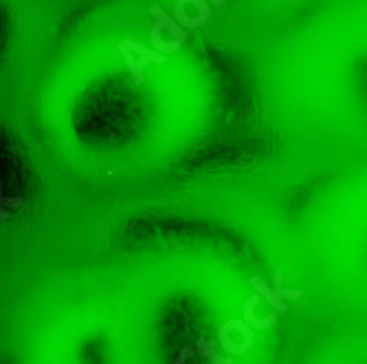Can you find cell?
Listing matches in <instances>:
<instances>
[{
	"label": "cell",
	"mask_w": 367,
	"mask_h": 364,
	"mask_svg": "<svg viewBox=\"0 0 367 364\" xmlns=\"http://www.w3.org/2000/svg\"><path fill=\"white\" fill-rule=\"evenodd\" d=\"M258 303H262V299L258 297V294H253V297H249L247 299V303H244V323L253 329V331H262V329H271L275 323H277V312H271L268 316H260V314H256V305Z\"/></svg>",
	"instance_id": "cell-2"
},
{
	"label": "cell",
	"mask_w": 367,
	"mask_h": 364,
	"mask_svg": "<svg viewBox=\"0 0 367 364\" xmlns=\"http://www.w3.org/2000/svg\"><path fill=\"white\" fill-rule=\"evenodd\" d=\"M22 204H24V198H13V195H5L3 180H0V206L7 208V211H13V208H20Z\"/></svg>",
	"instance_id": "cell-11"
},
{
	"label": "cell",
	"mask_w": 367,
	"mask_h": 364,
	"mask_svg": "<svg viewBox=\"0 0 367 364\" xmlns=\"http://www.w3.org/2000/svg\"><path fill=\"white\" fill-rule=\"evenodd\" d=\"M7 220H9V211H7V208L0 206V222H7Z\"/></svg>",
	"instance_id": "cell-14"
},
{
	"label": "cell",
	"mask_w": 367,
	"mask_h": 364,
	"mask_svg": "<svg viewBox=\"0 0 367 364\" xmlns=\"http://www.w3.org/2000/svg\"><path fill=\"white\" fill-rule=\"evenodd\" d=\"M185 3L182 0H176V5H174V16H176V20L180 22V26L182 29H196V26H203L205 22L201 20V18H196V16H189V13H185Z\"/></svg>",
	"instance_id": "cell-10"
},
{
	"label": "cell",
	"mask_w": 367,
	"mask_h": 364,
	"mask_svg": "<svg viewBox=\"0 0 367 364\" xmlns=\"http://www.w3.org/2000/svg\"><path fill=\"white\" fill-rule=\"evenodd\" d=\"M218 347V340L214 338H207V336H198L196 338V349H198V354L203 358H207L211 364H233V358H224L216 351Z\"/></svg>",
	"instance_id": "cell-4"
},
{
	"label": "cell",
	"mask_w": 367,
	"mask_h": 364,
	"mask_svg": "<svg viewBox=\"0 0 367 364\" xmlns=\"http://www.w3.org/2000/svg\"><path fill=\"white\" fill-rule=\"evenodd\" d=\"M192 354H194V351H192V349H182V351H180L178 356H176L174 364H185V360H189V358H192Z\"/></svg>",
	"instance_id": "cell-13"
},
{
	"label": "cell",
	"mask_w": 367,
	"mask_h": 364,
	"mask_svg": "<svg viewBox=\"0 0 367 364\" xmlns=\"http://www.w3.org/2000/svg\"><path fill=\"white\" fill-rule=\"evenodd\" d=\"M273 292L277 294V297L281 301H299L304 297V292L302 290H286L284 288V276H281V272H275L273 274Z\"/></svg>",
	"instance_id": "cell-8"
},
{
	"label": "cell",
	"mask_w": 367,
	"mask_h": 364,
	"mask_svg": "<svg viewBox=\"0 0 367 364\" xmlns=\"http://www.w3.org/2000/svg\"><path fill=\"white\" fill-rule=\"evenodd\" d=\"M161 24L159 22H154L152 24V29H150V40H152V44H154V49H157L159 53H174V51H178L182 44L178 40H174V42H165L163 38H161Z\"/></svg>",
	"instance_id": "cell-6"
},
{
	"label": "cell",
	"mask_w": 367,
	"mask_h": 364,
	"mask_svg": "<svg viewBox=\"0 0 367 364\" xmlns=\"http://www.w3.org/2000/svg\"><path fill=\"white\" fill-rule=\"evenodd\" d=\"M185 3L194 5L196 9H198V18H203L205 22L209 20V5H207V0H185Z\"/></svg>",
	"instance_id": "cell-12"
},
{
	"label": "cell",
	"mask_w": 367,
	"mask_h": 364,
	"mask_svg": "<svg viewBox=\"0 0 367 364\" xmlns=\"http://www.w3.org/2000/svg\"><path fill=\"white\" fill-rule=\"evenodd\" d=\"M209 3H214L216 7H222V5H224V0H209Z\"/></svg>",
	"instance_id": "cell-15"
},
{
	"label": "cell",
	"mask_w": 367,
	"mask_h": 364,
	"mask_svg": "<svg viewBox=\"0 0 367 364\" xmlns=\"http://www.w3.org/2000/svg\"><path fill=\"white\" fill-rule=\"evenodd\" d=\"M150 16L154 18V20H157L159 24H161V29H165V31H169V33H172L174 35V40H178L180 42V44H182V42H185L187 40V33H185V29H182V26H178L172 18H167V13L159 7V5H152L150 7Z\"/></svg>",
	"instance_id": "cell-5"
},
{
	"label": "cell",
	"mask_w": 367,
	"mask_h": 364,
	"mask_svg": "<svg viewBox=\"0 0 367 364\" xmlns=\"http://www.w3.org/2000/svg\"><path fill=\"white\" fill-rule=\"evenodd\" d=\"M125 47L130 49V53H139V58L141 60H146L148 64H163L165 62V55L163 53H154V51H150V49H146V47H141L139 42H134V40H121Z\"/></svg>",
	"instance_id": "cell-7"
},
{
	"label": "cell",
	"mask_w": 367,
	"mask_h": 364,
	"mask_svg": "<svg viewBox=\"0 0 367 364\" xmlns=\"http://www.w3.org/2000/svg\"><path fill=\"white\" fill-rule=\"evenodd\" d=\"M218 345L231 356H242L253 347V329L244 320H227L218 329Z\"/></svg>",
	"instance_id": "cell-1"
},
{
	"label": "cell",
	"mask_w": 367,
	"mask_h": 364,
	"mask_svg": "<svg viewBox=\"0 0 367 364\" xmlns=\"http://www.w3.org/2000/svg\"><path fill=\"white\" fill-rule=\"evenodd\" d=\"M119 53H121V58H123L125 66H128V71H130V75L134 79V86H141V83H143V71H141V68L136 66V60L132 58L130 49L125 47L123 42H119Z\"/></svg>",
	"instance_id": "cell-9"
},
{
	"label": "cell",
	"mask_w": 367,
	"mask_h": 364,
	"mask_svg": "<svg viewBox=\"0 0 367 364\" xmlns=\"http://www.w3.org/2000/svg\"><path fill=\"white\" fill-rule=\"evenodd\" d=\"M249 283H251V288H253V290L258 292V297H260V299H264L266 303H271L273 312H277V314H284V312L288 310V303H286V301H281V299L277 297V294L273 292V288L268 286L262 276H258V274H256V276H251V279H249Z\"/></svg>",
	"instance_id": "cell-3"
},
{
	"label": "cell",
	"mask_w": 367,
	"mask_h": 364,
	"mask_svg": "<svg viewBox=\"0 0 367 364\" xmlns=\"http://www.w3.org/2000/svg\"><path fill=\"white\" fill-rule=\"evenodd\" d=\"M224 3H227V0H224Z\"/></svg>",
	"instance_id": "cell-16"
}]
</instances>
